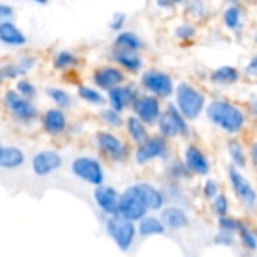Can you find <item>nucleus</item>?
<instances>
[{
  "mask_svg": "<svg viewBox=\"0 0 257 257\" xmlns=\"http://www.w3.org/2000/svg\"><path fill=\"white\" fill-rule=\"evenodd\" d=\"M170 2H174V4H179V2H183V0H170Z\"/></svg>",
  "mask_w": 257,
  "mask_h": 257,
  "instance_id": "obj_53",
  "label": "nucleus"
},
{
  "mask_svg": "<svg viewBox=\"0 0 257 257\" xmlns=\"http://www.w3.org/2000/svg\"><path fill=\"white\" fill-rule=\"evenodd\" d=\"M104 231L110 237V240L115 243V246L122 252L131 251L138 239L137 222H134L131 219H125L124 216H121L118 213L112 215V216H106Z\"/></svg>",
  "mask_w": 257,
  "mask_h": 257,
  "instance_id": "obj_4",
  "label": "nucleus"
},
{
  "mask_svg": "<svg viewBox=\"0 0 257 257\" xmlns=\"http://www.w3.org/2000/svg\"><path fill=\"white\" fill-rule=\"evenodd\" d=\"M28 41L26 35L13 22H7L0 26V43L11 47H22Z\"/></svg>",
  "mask_w": 257,
  "mask_h": 257,
  "instance_id": "obj_27",
  "label": "nucleus"
},
{
  "mask_svg": "<svg viewBox=\"0 0 257 257\" xmlns=\"http://www.w3.org/2000/svg\"><path fill=\"white\" fill-rule=\"evenodd\" d=\"M138 185H140V189H141V192H143V195L146 198V203L149 206L150 213H158L168 204L165 192H164L162 188H159L155 183L147 182V180L138 182Z\"/></svg>",
  "mask_w": 257,
  "mask_h": 257,
  "instance_id": "obj_20",
  "label": "nucleus"
},
{
  "mask_svg": "<svg viewBox=\"0 0 257 257\" xmlns=\"http://www.w3.org/2000/svg\"><path fill=\"white\" fill-rule=\"evenodd\" d=\"M209 79L216 86H230V85H234L239 82L240 71L233 65H222V67L215 68L210 73Z\"/></svg>",
  "mask_w": 257,
  "mask_h": 257,
  "instance_id": "obj_26",
  "label": "nucleus"
},
{
  "mask_svg": "<svg viewBox=\"0 0 257 257\" xmlns=\"http://www.w3.org/2000/svg\"><path fill=\"white\" fill-rule=\"evenodd\" d=\"M239 257H254V255H252V252H248V251H243L242 249V252L239 254Z\"/></svg>",
  "mask_w": 257,
  "mask_h": 257,
  "instance_id": "obj_50",
  "label": "nucleus"
},
{
  "mask_svg": "<svg viewBox=\"0 0 257 257\" xmlns=\"http://www.w3.org/2000/svg\"><path fill=\"white\" fill-rule=\"evenodd\" d=\"M156 127L158 134L168 141H173L176 138H189L192 135L191 122L182 115L174 103H167Z\"/></svg>",
  "mask_w": 257,
  "mask_h": 257,
  "instance_id": "obj_6",
  "label": "nucleus"
},
{
  "mask_svg": "<svg viewBox=\"0 0 257 257\" xmlns=\"http://www.w3.org/2000/svg\"><path fill=\"white\" fill-rule=\"evenodd\" d=\"M162 113H164L162 100H159L155 95L146 94V92L138 97V100L135 101V104L132 107V115L140 118L149 127L156 125L159 118L162 116Z\"/></svg>",
  "mask_w": 257,
  "mask_h": 257,
  "instance_id": "obj_12",
  "label": "nucleus"
},
{
  "mask_svg": "<svg viewBox=\"0 0 257 257\" xmlns=\"http://www.w3.org/2000/svg\"><path fill=\"white\" fill-rule=\"evenodd\" d=\"M227 182L237 200V203L248 212L257 213V188L243 174V171L228 165L227 167Z\"/></svg>",
  "mask_w": 257,
  "mask_h": 257,
  "instance_id": "obj_5",
  "label": "nucleus"
},
{
  "mask_svg": "<svg viewBox=\"0 0 257 257\" xmlns=\"http://www.w3.org/2000/svg\"><path fill=\"white\" fill-rule=\"evenodd\" d=\"M115 64L122 70L128 73H140L143 70V58L140 56L138 52H131V50H121L115 49L112 55Z\"/></svg>",
  "mask_w": 257,
  "mask_h": 257,
  "instance_id": "obj_24",
  "label": "nucleus"
},
{
  "mask_svg": "<svg viewBox=\"0 0 257 257\" xmlns=\"http://www.w3.org/2000/svg\"><path fill=\"white\" fill-rule=\"evenodd\" d=\"M158 4L161 5V7H164V8H167L171 2H170V0H158Z\"/></svg>",
  "mask_w": 257,
  "mask_h": 257,
  "instance_id": "obj_49",
  "label": "nucleus"
},
{
  "mask_svg": "<svg viewBox=\"0 0 257 257\" xmlns=\"http://www.w3.org/2000/svg\"><path fill=\"white\" fill-rule=\"evenodd\" d=\"M236 236L243 251H248L252 254L257 252V230L254 227H251L248 222L243 221Z\"/></svg>",
  "mask_w": 257,
  "mask_h": 257,
  "instance_id": "obj_30",
  "label": "nucleus"
},
{
  "mask_svg": "<svg viewBox=\"0 0 257 257\" xmlns=\"http://www.w3.org/2000/svg\"><path fill=\"white\" fill-rule=\"evenodd\" d=\"M248 158H249V164L252 167V170L255 171L257 176V140H252L248 146Z\"/></svg>",
  "mask_w": 257,
  "mask_h": 257,
  "instance_id": "obj_44",
  "label": "nucleus"
},
{
  "mask_svg": "<svg viewBox=\"0 0 257 257\" xmlns=\"http://www.w3.org/2000/svg\"><path fill=\"white\" fill-rule=\"evenodd\" d=\"M32 2H35V4H40V5H46L49 0H32Z\"/></svg>",
  "mask_w": 257,
  "mask_h": 257,
  "instance_id": "obj_51",
  "label": "nucleus"
},
{
  "mask_svg": "<svg viewBox=\"0 0 257 257\" xmlns=\"http://www.w3.org/2000/svg\"><path fill=\"white\" fill-rule=\"evenodd\" d=\"M137 227H138V236L141 237L162 236L168 231L164 221L156 213H149L147 216H144L141 221L137 222Z\"/></svg>",
  "mask_w": 257,
  "mask_h": 257,
  "instance_id": "obj_25",
  "label": "nucleus"
},
{
  "mask_svg": "<svg viewBox=\"0 0 257 257\" xmlns=\"http://www.w3.org/2000/svg\"><path fill=\"white\" fill-rule=\"evenodd\" d=\"M204 115L213 127L219 128L230 138L240 135L248 125V115L243 107L225 98L210 100Z\"/></svg>",
  "mask_w": 257,
  "mask_h": 257,
  "instance_id": "obj_1",
  "label": "nucleus"
},
{
  "mask_svg": "<svg viewBox=\"0 0 257 257\" xmlns=\"http://www.w3.org/2000/svg\"><path fill=\"white\" fill-rule=\"evenodd\" d=\"M94 143L98 153L113 164H125L131 158H134V149L131 143L122 140L115 132L109 131H98L94 135Z\"/></svg>",
  "mask_w": 257,
  "mask_h": 257,
  "instance_id": "obj_3",
  "label": "nucleus"
},
{
  "mask_svg": "<svg viewBox=\"0 0 257 257\" xmlns=\"http://www.w3.org/2000/svg\"><path fill=\"white\" fill-rule=\"evenodd\" d=\"M207 103L209 101L206 94L192 83L179 82L176 85L174 104L189 122H194L201 118V115L206 112Z\"/></svg>",
  "mask_w": 257,
  "mask_h": 257,
  "instance_id": "obj_2",
  "label": "nucleus"
},
{
  "mask_svg": "<svg viewBox=\"0 0 257 257\" xmlns=\"http://www.w3.org/2000/svg\"><path fill=\"white\" fill-rule=\"evenodd\" d=\"M159 216L164 221L167 230H173V231L183 230V228L189 227V224H191V216H189L188 210L185 207L174 206V204H167L159 212Z\"/></svg>",
  "mask_w": 257,
  "mask_h": 257,
  "instance_id": "obj_18",
  "label": "nucleus"
},
{
  "mask_svg": "<svg viewBox=\"0 0 257 257\" xmlns=\"http://www.w3.org/2000/svg\"><path fill=\"white\" fill-rule=\"evenodd\" d=\"M124 20H125V16H124V14H121V13L115 14L113 19L110 20V29H112V31H116V32L122 31Z\"/></svg>",
  "mask_w": 257,
  "mask_h": 257,
  "instance_id": "obj_47",
  "label": "nucleus"
},
{
  "mask_svg": "<svg viewBox=\"0 0 257 257\" xmlns=\"http://www.w3.org/2000/svg\"><path fill=\"white\" fill-rule=\"evenodd\" d=\"M143 92L140 91L138 85L135 83H124L121 86H116L113 89H110L109 92H106V100H107V106L124 113L125 110L134 107L135 101L138 100V97Z\"/></svg>",
  "mask_w": 257,
  "mask_h": 257,
  "instance_id": "obj_13",
  "label": "nucleus"
},
{
  "mask_svg": "<svg viewBox=\"0 0 257 257\" xmlns=\"http://www.w3.org/2000/svg\"><path fill=\"white\" fill-rule=\"evenodd\" d=\"M230 209H231V201H230V197L224 191L215 200L210 201V210L216 218L230 215Z\"/></svg>",
  "mask_w": 257,
  "mask_h": 257,
  "instance_id": "obj_37",
  "label": "nucleus"
},
{
  "mask_svg": "<svg viewBox=\"0 0 257 257\" xmlns=\"http://www.w3.org/2000/svg\"><path fill=\"white\" fill-rule=\"evenodd\" d=\"M248 112L257 121V95H251L248 100Z\"/></svg>",
  "mask_w": 257,
  "mask_h": 257,
  "instance_id": "obj_48",
  "label": "nucleus"
},
{
  "mask_svg": "<svg viewBox=\"0 0 257 257\" xmlns=\"http://www.w3.org/2000/svg\"><path fill=\"white\" fill-rule=\"evenodd\" d=\"M195 28L194 26H189V25H183V26H179L176 29V37L182 41H188L191 38L195 37Z\"/></svg>",
  "mask_w": 257,
  "mask_h": 257,
  "instance_id": "obj_42",
  "label": "nucleus"
},
{
  "mask_svg": "<svg viewBox=\"0 0 257 257\" xmlns=\"http://www.w3.org/2000/svg\"><path fill=\"white\" fill-rule=\"evenodd\" d=\"M212 242H213V245H216V246H224V248H234V246L239 243L236 234L228 233V231H221V230H218V231L213 234Z\"/></svg>",
  "mask_w": 257,
  "mask_h": 257,
  "instance_id": "obj_39",
  "label": "nucleus"
},
{
  "mask_svg": "<svg viewBox=\"0 0 257 257\" xmlns=\"http://www.w3.org/2000/svg\"><path fill=\"white\" fill-rule=\"evenodd\" d=\"M200 192H201L203 198L210 203L212 200H215L222 192V188H221L219 180H216L215 177H206L204 182L201 183Z\"/></svg>",
  "mask_w": 257,
  "mask_h": 257,
  "instance_id": "obj_36",
  "label": "nucleus"
},
{
  "mask_svg": "<svg viewBox=\"0 0 257 257\" xmlns=\"http://www.w3.org/2000/svg\"><path fill=\"white\" fill-rule=\"evenodd\" d=\"M5 82V77H4V74H2V71H0V85H2Z\"/></svg>",
  "mask_w": 257,
  "mask_h": 257,
  "instance_id": "obj_52",
  "label": "nucleus"
},
{
  "mask_svg": "<svg viewBox=\"0 0 257 257\" xmlns=\"http://www.w3.org/2000/svg\"><path fill=\"white\" fill-rule=\"evenodd\" d=\"M144 47L143 40L134 32H119L115 38V49L140 52Z\"/></svg>",
  "mask_w": 257,
  "mask_h": 257,
  "instance_id": "obj_31",
  "label": "nucleus"
},
{
  "mask_svg": "<svg viewBox=\"0 0 257 257\" xmlns=\"http://www.w3.org/2000/svg\"><path fill=\"white\" fill-rule=\"evenodd\" d=\"M92 83L100 91L109 92L110 89L125 83V74L119 67L104 65V67H100V68L94 70Z\"/></svg>",
  "mask_w": 257,
  "mask_h": 257,
  "instance_id": "obj_17",
  "label": "nucleus"
},
{
  "mask_svg": "<svg viewBox=\"0 0 257 257\" xmlns=\"http://www.w3.org/2000/svg\"><path fill=\"white\" fill-rule=\"evenodd\" d=\"M204 5L203 2H200V0H192V2L188 5V13L192 14L194 17H201L204 16Z\"/></svg>",
  "mask_w": 257,
  "mask_h": 257,
  "instance_id": "obj_45",
  "label": "nucleus"
},
{
  "mask_svg": "<svg viewBox=\"0 0 257 257\" xmlns=\"http://www.w3.org/2000/svg\"><path fill=\"white\" fill-rule=\"evenodd\" d=\"M182 159L185 161L191 174L195 177H204L206 179L212 173V164H210L209 155L195 143H191L183 149Z\"/></svg>",
  "mask_w": 257,
  "mask_h": 257,
  "instance_id": "obj_14",
  "label": "nucleus"
},
{
  "mask_svg": "<svg viewBox=\"0 0 257 257\" xmlns=\"http://www.w3.org/2000/svg\"><path fill=\"white\" fill-rule=\"evenodd\" d=\"M64 165V158L56 150H41L32 158V171L38 177H47Z\"/></svg>",
  "mask_w": 257,
  "mask_h": 257,
  "instance_id": "obj_16",
  "label": "nucleus"
},
{
  "mask_svg": "<svg viewBox=\"0 0 257 257\" xmlns=\"http://www.w3.org/2000/svg\"><path fill=\"white\" fill-rule=\"evenodd\" d=\"M16 91H17L22 97H25V98H28V100H32V98L37 95V88H35V85H34L32 82L26 80V79H22V80L17 82Z\"/></svg>",
  "mask_w": 257,
  "mask_h": 257,
  "instance_id": "obj_41",
  "label": "nucleus"
},
{
  "mask_svg": "<svg viewBox=\"0 0 257 257\" xmlns=\"http://www.w3.org/2000/svg\"><path fill=\"white\" fill-rule=\"evenodd\" d=\"M79 65V59L74 53L68 52V50H61L55 59H53V67L59 71H65L70 68H74Z\"/></svg>",
  "mask_w": 257,
  "mask_h": 257,
  "instance_id": "obj_34",
  "label": "nucleus"
},
{
  "mask_svg": "<svg viewBox=\"0 0 257 257\" xmlns=\"http://www.w3.org/2000/svg\"><path fill=\"white\" fill-rule=\"evenodd\" d=\"M164 177H165V182H173V183L182 185L183 182L189 180L194 176L191 174V171L188 170V167L182 158L173 156L164 165Z\"/></svg>",
  "mask_w": 257,
  "mask_h": 257,
  "instance_id": "obj_23",
  "label": "nucleus"
},
{
  "mask_svg": "<svg viewBox=\"0 0 257 257\" xmlns=\"http://www.w3.org/2000/svg\"><path fill=\"white\" fill-rule=\"evenodd\" d=\"M4 147H5V146H2V144H0V155H2V152H4Z\"/></svg>",
  "mask_w": 257,
  "mask_h": 257,
  "instance_id": "obj_54",
  "label": "nucleus"
},
{
  "mask_svg": "<svg viewBox=\"0 0 257 257\" xmlns=\"http://www.w3.org/2000/svg\"><path fill=\"white\" fill-rule=\"evenodd\" d=\"M47 95L49 98L56 104V107L59 109H68L71 104H73V98L70 95V92H67L65 89L62 88H56V86H52L47 89Z\"/></svg>",
  "mask_w": 257,
  "mask_h": 257,
  "instance_id": "obj_35",
  "label": "nucleus"
},
{
  "mask_svg": "<svg viewBox=\"0 0 257 257\" xmlns=\"http://www.w3.org/2000/svg\"><path fill=\"white\" fill-rule=\"evenodd\" d=\"M124 131H125V135L131 141V144H134L135 147L137 146H141L144 144L150 137V127L147 124H144L140 118H137L135 115H128L125 116V122H124Z\"/></svg>",
  "mask_w": 257,
  "mask_h": 257,
  "instance_id": "obj_21",
  "label": "nucleus"
},
{
  "mask_svg": "<svg viewBox=\"0 0 257 257\" xmlns=\"http://www.w3.org/2000/svg\"><path fill=\"white\" fill-rule=\"evenodd\" d=\"M4 103L11 112V115L20 122H32L40 116V112L32 103V100L22 97L16 89H8L5 92Z\"/></svg>",
  "mask_w": 257,
  "mask_h": 257,
  "instance_id": "obj_11",
  "label": "nucleus"
},
{
  "mask_svg": "<svg viewBox=\"0 0 257 257\" xmlns=\"http://www.w3.org/2000/svg\"><path fill=\"white\" fill-rule=\"evenodd\" d=\"M149 213H150V210H149L146 198H144V195H143V192L140 189L138 182H135L131 186H127L121 192L118 215L124 216L125 219H131L134 222H138L144 216H147Z\"/></svg>",
  "mask_w": 257,
  "mask_h": 257,
  "instance_id": "obj_9",
  "label": "nucleus"
},
{
  "mask_svg": "<svg viewBox=\"0 0 257 257\" xmlns=\"http://www.w3.org/2000/svg\"><path fill=\"white\" fill-rule=\"evenodd\" d=\"M43 128L50 137H59L68 128V118L67 113L59 107H50L44 112L43 118Z\"/></svg>",
  "mask_w": 257,
  "mask_h": 257,
  "instance_id": "obj_19",
  "label": "nucleus"
},
{
  "mask_svg": "<svg viewBox=\"0 0 257 257\" xmlns=\"http://www.w3.org/2000/svg\"><path fill=\"white\" fill-rule=\"evenodd\" d=\"M168 204H174V206H180L185 207L186 210L191 206V200L188 197V194L185 192L183 186L180 183H173V182H165V185L162 186Z\"/></svg>",
  "mask_w": 257,
  "mask_h": 257,
  "instance_id": "obj_28",
  "label": "nucleus"
},
{
  "mask_svg": "<svg viewBox=\"0 0 257 257\" xmlns=\"http://www.w3.org/2000/svg\"><path fill=\"white\" fill-rule=\"evenodd\" d=\"M26 161L25 152L16 146L4 147V152L0 155V168L5 170H16L20 168Z\"/></svg>",
  "mask_w": 257,
  "mask_h": 257,
  "instance_id": "obj_29",
  "label": "nucleus"
},
{
  "mask_svg": "<svg viewBox=\"0 0 257 257\" xmlns=\"http://www.w3.org/2000/svg\"><path fill=\"white\" fill-rule=\"evenodd\" d=\"M71 174L82 180L86 185H91L94 188L104 185L106 180V173L101 161L95 156L89 155H80L73 159L70 165Z\"/></svg>",
  "mask_w": 257,
  "mask_h": 257,
  "instance_id": "obj_8",
  "label": "nucleus"
},
{
  "mask_svg": "<svg viewBox=\"0 0 257 257\" xmlns=\"http://www.w3.org/2000/svg\"><path fill=\"white\" fill-rule=\"evenodd\" d=\"M245 74H246L248 77L257 79V55L252 56V58L248 61V64H246V67H245Z\"/></svg>",
  "mask_w": 257,
  "mask_h": 257,
  "instance_id": "obj_46",
  "label": "nucleus"
},
{
  "mask_svg": "<svg viewBox=\"0 0 257 257\" xmlns=\"http://www.w3.org/2000/svg\"><path fill=\"white\" fill-rule=\"evenodd\" d=\"M77 95L80 100H83L88 104L92 106H103L104 103H107L106 97L103 95V92L91 85H79L77 86Z\"/></svg>",
  "mask_w": 257,
  "mask_h": 257,
  "instance_id": "obj_32",
  "label": "nucleus"
},
{
  "mask_svg": "<svg viewBox=\"0 0 257 257\" xmlns=\"http://www.w3.org/2000/svg\"><path fill=\"white\" fill-rule=\"evenodd\" d=\"M171 158V146L170 141L161 137L159 134L152 135L144 144L137 146L134 150V161L140 167H146L152 162L162 161L167 162Z\"/></svg>",
  "mask_w": 257,
  "mask_h": 257,
  "instance_id": "obj_7",
  "label": "nucleus"
},
{
  "mask_svg": "<svg viewBox=\"0 0 257 257\" xmlns=\"http://www.w3.org/2000/svg\"><path fill=\"white\" fill-rule=\"evenodd\" d=\"M225 152H227V158H228V165L243 171L248 164H249V158H248V147H245V144L237 138H228L227 144H225Z\"/></svg>",
  "mask_w": 257,
  "mask_h": 257,
  "instance_id": "obj_22",
  "label": "nucleus"
},
{
  "mask_svg": "<svg viewBox=\"0 0 257 257\" xmlns=\"http://www.w3.org/2000/svg\"><path fill=\"white\" fill-rule=\"evenodd\" d=\"M13 17H14V8L7 4H0V26L7 22H11Z\"/></svg>",
  "mask_w": 257,
  "mask_h": 257,
  "instance_id": "obj_43",
  "label": "nucleus"
},
{
  "mask_svg": "<svg viewBox=\"0 0 257 257\" xmlns=\"http://www.w3.org/2000/svg\"><path fill=\"white\" fill-rule=\"evenodd\" d=\"M224 23L228 29L236 31L240 28V10L237 7H230L224 13Z\"/></svg>",
  "mask_w": 257,
  "mask_h": 257,
  "instance_id": "obj_40",
  "label": "nucleus"
},
{
  "mask_svg": "<svg viewBox=\"0 0 257 257\" xmlns=\"http://www.w3.org/2000/svg\"><path fill=\"white\" fill-rule=\"evenodd\" d=\"M98 119L109 128V131H112V128H121L124 127V122H125V118L122 116V113L109 106L101 107L98 110Z\"/></svg>",
  "mask_w": 257,
  "mask_h": 257,
  "instance_id": "obj_33",
  "label": "nucleus"
},
{
  "mask_svg": "<svg viewBox=\"0 0 257 257\" xmlns=\"http://www.w3.org/2000/svg\"><path fill=\"white\" fill-rule=\"evenodd\" d=\"M92 198H94V203H95L97 209L104 216H112V215H116L118 213L121 192L115 186L104 183L101 186L94 188Z\"/></svg>",
  "mask_w": 257,
  "mask_h": 257,
  "instance_id": "obj_15",
  "label": "nucleus"
},
{
  "mask_svg": "<svg viewBox=\"0 0 257 257\" xmlns=\"http://www.w3.org/2000/svg\"><path fill=\"white\" fill-rule=\"evenodd\" d=\"M243 219L234 216V215H225V216H221V218H216V225H218V230L221 231H228V233H233V234H237L240 225H242Z\"/></svg>",
  "mask_w": 257,
  "mask_h": 257,
  "instance_id": "obj_38",
  "label": "nucleus"
},
{
  "mask_svg": "<svg viewBox=\"0 0 257 257\" xmlns=\"http://www.w3.org/2000/svg\"><path fill=\"white\" fill-rule=\"evenodd\" d=\"M140 83H141V88L146 91V94L155 95L159 100H168L174 97L176 83L171 74H168L167 71L150 68L141 74Z\"/></svg>",
  "mask_w": 257,
  "mask_h": 257,
  "instance_id": "obj_10",
  "label": "nucleus"
}]
</instances>
